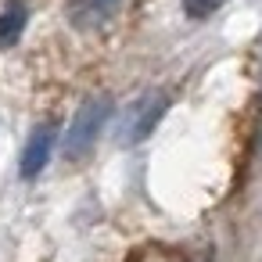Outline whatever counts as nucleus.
Masks as SVG:
<instances>
[{
	"label": "nucleus",
	"mask_w": 262,
	"mask_h": 262,
	"mask_svg": "<svg viewBox=\"0 0 262 262\" xmlns=\"http://www.w3.org/2000/svg\"><path fill=\"white\" fill-rule=\"evenodd\" d=\"M165 112H169V94H165V90H147V94H140V97L122 112V119H119V140H122V144H144V140L158 129V122L165 119Z\"/></svg>",
	"instance_id": "obj_1"
},
{
	"label": "nucleus",
	"mask_w": 262,
	"mask_h": 262,
	"mask_svg": "<svg viewBox=\"0 0 262 262\" xmlns=\"http://www.w3.org/2000/svg\"><path fill=\"white\" fill-rule=\"evenodd\" d=\"M108 115H112V101H108V97H90V101H83V108L76 112V119H72V126H69V133H65V155H69V158H83V155L94 147V140L101 137Z\"/></svg>",
	"instance_id": "obj_2"
},
{
	"label": "nucleus",
	"mask_w": 262,
	"mask_h": 262,
	"mask_svg": "<svg viewBox=\"0 0 262 262\" xmlns=\"http://www.w3.org/2000/svg\"><path fill=\"white\" fill-rule=\"evenodd\" d=\"M51 151H54V126L33 129V137L26 140V151H22V180H36L47 169Z\"/></svg>",
	"instance_id": "obj_3"
},
{
	"label": "nucleus",
	"mask_w": 262,
	"mask_h": 262,
	"mask_svg": "<svg viewBox=\"0 0 262 262\" xmlns=\"http://www.w3.org/2000/svg\"><path fill=\"white\" fill-rule=\"evenodd\" d=\"M122 8V0H72L69 4V22L76 29H97Z\"/></svg>",
	"instance_id": "obj_4"
},
{
	"label": "nucleus",
	"mask_w": 262,
	"mask_h": 262,
	"mask_svg": "<svg viewBox=\"0 0 262 262\" xmlns=\"http://www.w3.org/2000/svg\"><path fill=\"white\" fill-rule=\"evenodd\" d=\"M26 22H29V8L22 0H11V4L0 11V47H15L26 33Z\"/></svg>",
	"instance_id": "obj_5"
},
{
	"label": "nucleus",
	"mask_w": 262,
	"mask_h": 262,
	"mask_svg": "<svg viewBox=\"0 0 262 262\" xmlns=\"http://www.w3.org/2000/svg\"><path fill=\"white\" fill-rule=\"evenodd\" d=\"M219 8H223V0H183V11H187V18H194V22L215 15Z\"/></svg>",
	"instance_id": "obj_6"
}]
</instances>
